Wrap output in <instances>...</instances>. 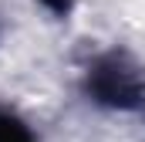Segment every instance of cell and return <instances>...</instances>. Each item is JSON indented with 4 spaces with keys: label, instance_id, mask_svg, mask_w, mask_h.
Here are the masks:
<instances>
[{
    "label": "cell",
    "instance_id": "cell-1",
    "mask_svg": "<svg viewBox=\"0 0 145 142\" xmlns=\"http://www.w3.org/2000/svg\"><path fill=\"white\" fill-rule=\"evenodd\" d=\"M81 95L95 108L145 118V68L128 51H98L81 68Z\"/></svg>",
    "mask_w": 145,
    "mask_h": 142
},
{
    "label": "cell",
    "instance_id": "cell-2",
    "mask_svg": "<svg viewBox=\"0 0 145 142\" xmlns=\"http://www.w3.org/2000/svg\"><path fill=\"white\" fill-rule=\"evenodd\" d=\"M0 142H37V135L14 108L0 105Z\"/></svg>",
    "mask_w": 145,
    "mask_h": 142
},
{
    "label": "cell",
    "instance_id": "cell-3",
    "mask_svg": "<svg viewBox=\"0 0 145 142\" xmlns=\"http://www.w3.org/2000/svg\"><path fill=\"white\" fill-rule=\"evenodd\" d=\"M34 3L54 20H68L74 14V7H78V0H34Z\"/></svg>",
    "mask_w": 145,
    "mask_h": 142
}]
</instances>
